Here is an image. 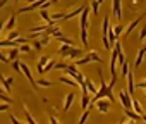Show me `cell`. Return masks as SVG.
<instances>
[{"label": "cell", "mask_w": 146, "mask_h": 124, "mask_svg": "<svg viewBox=\"0 0 146 124\" xmlns=\"http://www.w3.org/2000/svg\"><path fill=\"white\" fill-rule=\"evenodd\" d=\"M110 28H112V26H110V17L107 16V17L103 19V24H102V31H103V36H107V35H108Z\"/></svg>", "instance_id": "obj_20"}, {"label": "cell", "mask_w": 146, "mask_h": 124, "mask_svg": "<svg viewBox=\"0 0 146 124\" xmlns=\"http://www.w3.org/2000/svg\"><path fill=\"white\" fill-rule=\"evenodd\" d=\"M98 2H100V4H102V2H103V0H98Z\"/></svg>", "instance_id": "obj_56"}, {"label": "cell", "mask_w": 146, "mask_h": 124, "mask_svg": "<svg viewBox=\"0 0 146 124\" xmlns=\"http://www.w3.org/2000/svg\"><path fill=\"white\" fill-rule=\"evenodd\" d=\"M9 107H11V103H7V102L0 103V112H5V110H9Z\"/></svg>", "instance_id": "obj_43"}, {"label": "cell", "mask_w": 146, "mask_h": 124, "mask_svg": "<svg viewBox=\"0 0 146 124\" xmlns=\"http://www.w3.org/2000/svg\"><path fill=\"white\" fill-rule=\"evenodd\" d=\"M64 71H65V74H67V76L74 78V79H76V78H78V74H79V71H78V66H76V64H67V67H65Z\"/></svg>", "instance_id": "obj_13"}, {"label": "cell", "mask_w": 146, "mask_h": 124, "mask_svg": "<svg viewBox=\"0 0 146 124\" xmlns=\"http://www.w3.org/2000/svg\"><path fill=\"white\" fill-rule=\"evenodd\" d=\"M57 40H58V41H62V43H67V45H72V47H74V43H76L74 40H72V38H67V36H64V35H62V36H58Z\"/></svg>", "instance_id": "obj_32"}, {"label": "cell", "mask_w": 146, "mask_h": 124, "mask_svg": "<svg viewBox=\"0 0 146 124\" xmlns=\"http://www.w3.org/2000/svg\"><path fill=\"white\" fill-rule=\"evenodd\" d=\"M50 2H52V4H57V2H58V0H50Z\"/></svg>", "instance_id": "obj_53"}, {"label": "cell", "mask_w": 146, "mask_h": 124, "mask_svg": "<svg viewBox=\"0 0 146 124\" xmlns=\"http://www.w3.org/2000/svg\"><path fill=\"white\" fill-rule=\"evenodd\" d=\"M90 62H98V64H103V59L96 52H88L83 59H76L74 64L76 66H84V64H90Z\"/></svg>", "instance_id": "obj_1"}, {"label": "cell", "mask_w": 146, "mask_h": 124, "mask_svg": "<svg viewBox=\"0 0 146 124\" xmlns=\"http://www.w3.org/2000/svg\"><path fill=\"white\" fill-rule=\"evenodd\" d=\"M91 12H93V16H96L100 12V2L98 0H93L91 2Z\"/></svg>", "instance_id": "obj_29"}, {"label": "cell", "mask_w": 146, "mask_h": 124, "mask_svg": "<svg viewBox=\"0 0 146 124\" xmlns=\"http://www.w3.org/2000/svg\"><path fill=\"white\" fill-rule=\"evenodd\" d=\"M124 29H125V28H124V26H120V24H117V26H113V33H115V36H117V40H119V38H120V35L124 33Z\"/></svg>", "instance_id": "obj_33"}, {"label": "cell", "mask_w": 146, "mask_h": 124, "mask_svg": "<svg viewBox=\"0 0 146 124\" xmlns=\"http://www.w3.org/2000/svg\"><path fill=\"white\" fill-rule=\"evenodd\" d=\"M12 69L17 71V73H21V62L19 60H12Z\"/></svg>", "instance_id": "obj_41"}, {"label": "cell", "mask_w": 146, "mask_h": 124, "mask_svg": "<svg viewBox=\"0 0 146 124\" xmlns=\"http://www.w3.org/2000/svg\"><path fill=\"white\" fill-rule=\"evenodd\" d=\"M48 121H50V124H60V122H58V119H57L53 114H48Z\"/></svg>", "instance_id": "obj_42"}, {"label": "cell", "mask_w": 146, "mask_h": 124, "mask_svg": "<svg viewBox=\"0 0 146 124\" xmlns=\"http://www.w3.org/2000/svg\"><path fill=\"white\" fill-rule=\"evenodd\" d=\"M124 112H125V115L129 117V119H132V121H137V119H141V115L134 110V109H124Z\"/></svg>", "instance_id": "obj_19"}, {"label": "cell", "mask_w": 146, "mask_h": 124, "mask_svg": "<svg viewBox=\"0 0 146 124\" xmlns=\"http://www.w3.org/2000/svg\"><path fill=\"white\" fill-rule=\"evenodd\" d=\"M120 124H129V121H124V122H120Z\"/></svg>", "instance_id": "obj_54"}, {"label": "cell", "mask_w": 146, "mask_h": 124, "mask_svg": "<svg viewBox=\"0 0 146 124\" xmlns=\"http://www.w3.org/2000/svg\"><path fill=\"white\" fill-rule=\"evenodd\" d=\"M127 78V91L134 97V91H136V85H134V74H132V71H129V74L125 76Z\"/></svg>", "instance_id": "obj_12"}, {"label": "cell", "mask_w": 146, "mask_h": 124, "mask_svg": "<svg viewBox=\"0 0 146 124\" xmlns=\"http://www.w3.org/2000/svg\"><path fill=\"white\" fill-rule=\"evenodd\" d=\"M7 2H9V0H0V9H2V7L7 4Z\"/></svg>", "instance_id": "obj_50"}, {"label": "cell", "mask_w": 146, "mask_h": 124, "mask_svg": "<svg viewBox=\"0 0 146 124\" xmlns=\"http://www.w3.org/2000/svg\"><path fill=\"white\" fill-rule=\"evenodd\" d=\"M36 85H38V86H41V88H50L53 83H52V81H48V79H38V81H36Z\"/></svg>", "instance_id": "obj_31"}, {"label": "cell", "mask_w": 146, "mask_h": 124, "mask_svg": "<svg viewBox=\"0 0 146 124\" xmlns=\"http://www.w3.org/2000/svg\"><path fill=\"white\" fill-rule=\"evenodd\" d=\"M74 100H76V93H74V91H70V93L65 95V100H64V112H67V110L70 109V105L74 103Z\"/></svg>", "instance_id": "obj_10"}, {"label": "cell", "mask_w": 146, "mask_h": 124, "mask_svg": "<svg viewBox=\"0 0 146 124\" xmlns=\"http://www.w3.org/2000/svg\"><path fill=\"white\" fill-rule=\"evenodd\" d=\"M19 53H21V52H19V48H17V47H14V48H11V50H9V55H7V57H9L11 60H17Z\"/></svg>", "instance_id": "obj_23"}, {"label": "cell", "mask_w": 146, "mask_h": 124, "mask_svg": "<svg viewBox=\"0 0 146 124\" xmlns=\"http://www.w3.org/2000/svg\"><path fill=\"white\" fill-rule=\"evenodd\" d=\"M129 124H137V121H129Z\"/></svg>", "instance_id": "obj_52"}, {"label": "cell", "mask_w": 146, "mask_h": 124, "mask_svg": "<svg viewBox=\"0 0 146 124\" xmlns=\"http://www.w3.org/2000/svg\"><path fill=\"white\" fill-rule=\"evenodd\" d=\"M81 43H83V47H88V43H90L88 29H81Z\"/></svg>", "instance_id": "obj_26"}, {"label": "cell", "mask_w": 146, "mask_h": 124, "mask_svg": "<svg viewBox=\"0 0 146 124\" xmlns=\"http://www.w3.org/2000/svg\"><path fill=\"white\" fill-rule=\"evenodd\" d=\"M88 119H90V109L83 110V114H81V117H79L78 124H86V122H88Z\"/></svg>", "instance_id": "obj_24"}, {"label": "cell", "mask_w": 146, "mask_h": 124, "mask_svg": "<svg viewBox=\"0 0 146 124\" xmlns=\"http://www.w3.org/2000/svg\"><path fill=\"white\" fill-rule=\"evenodd\" d=\"M119 100H120V103H122L124 109H132V95H131L127 90H120Z\"/></svg>", "instance_id": "obj_2"}, {"label": "cell", "mask_w": 146, "mask_h": 124, "mask_svg": "<svg viewBox=\"0 0 146 124\" xmlns=\"http://www.w3.org/2000/svg\"><path fill=\"white\" fill-rule=\"evenodd\" d=\"M90 103H91V97H90V93H83V95H81V109L86 110V109L90 107Z\"/></svg>", "instance_id": "obj_16"}, {"label": "cell", "mask_w": 146, "mask_h": 124, "mask_svg": "<svg viewBox=\"0 0 146 124\" xmlns=\"http://www.w3.org/2000/svg\"><path fill=\"white\" fill-rule=\"evenodd\" d=\"M55 64H57V62H55L53 59H50V60L46 62V66L43 67V74H46V73H50V71H52V69L55 67Z\"/></svg>", "instance_id": "obj_25"}, {"label": "cell", "mask_w": 146, "mask_h": 124, "mask_svg": "<svg viewBox=\"0 0 146 124\" xmlns=\"http://www.w3.org/2000/svg\"><path fill=\"white\" fill-rule=\"evenodd\" d=\"M144 16H146V12H144V14H141V16H137V19L131 21V23L127 24V28L124 29V35H125V36H129V35L132 33V29H134V28H137V24H139V23L143 21V17H144Z\"/></svg>", "instance_id": "obj_7"}, {"label": "cell", "mask_w": 146, "mask_h": 124, "mask_svg": "<svg viewBox=\"0 0 146 124\" xmlns=\"http://www.w3.org/2000/svg\"><path fill=\"white\" fill-rule=\"evenodd\" d=\"M90 12H91V9H90L88 5H84V11H83L81 16H79V26H81V29H88V24H90Z\"/></svg>", "instance_id": "obj_4"}, {"label": "cell", "mask_w": 146, "mask_h": 124, "mask_svg": "<svg viewBox=\"0 0 146 124\" xmlns=\"http://www.w3.org/2000/svg\"><path fill=\"white\" fill-rule=\"evenodd\" d=\"M70 47H72V45H67V43H62V47L58 48V55H62V57H67V53H69V50H70Z\"/></svg>", "instance_id": "obj_22"}, {"label": "cell", "mask_w": 146, "mask_h": 124, "mask_svg": "<svg viewBox=\"0 0 146 124\" xmlns=\"http://www.w3.org/2000/svg\"><path fill=\"white\" fill-rule=\"evenodd\" d=\"M95 107L98 109V112L107 114V112L110 110V107H112V102H110V100H103V98H100V100L95 103Z\"/></svg>", "instance_id": "obj_6"}, {"label": "cell", "mask_w": 146, "mask_h": 124, "mask_svg": "<svg viewBox=\"0 0 146 124\" xmlns=\"http://www.w3.org/2000/svg\"><path fill=\"white\" fill-rule=\"evenodd\" d=\"M141 119H143V121L146 122V114H143V115H141Z\"/></svg>", "instance_id": "obj_51"}, {"label": "cell", "mask_w": 146, "mask_h": 124, "mask_svg": "<svg viewBox=\"0 0 146 124\" xmlns=\"http://www.w3.org/2000/svg\"><path fill=\"white\" fill-rule=\"evenodd\" d=\"M65 67H67V64H65V62H57L53 69H65Z\"/></svg>", "instance_id": "obj_44"}, {"label": "cell", "mask_w": 146, "mask_h": 124, "mask_svg": "<svg viewBox=\"0 0 146 124\" xmlns=\"http://www.w3.org/2000/svg\"><path fill=\"white\" fill-rule=\"evenodd\" d=\"M14 2H19V0H14Z\"/></svg>", "instance_id": "obj_57"}, {"label": "cell", "mask_w": 146, "mask_h": 124, "mask_svg": "<svg viewBox=\"0 0 146 124\" xmlns=\"http://www.w3.org/2000/svg\"><path fill=\"white\" fill-rule=\"evenodd\" d=\"M24 114H26V121H28V124H38L36 121H35V117L31 115V112L28 110V107L24 105Z\"/></svg>", "instance_id": "obj_27"}, {"label": "cell", "mask_w": 146, "mask_h": 124, "mask_svg": "<svg viewBox=\"0 0 146 124\" xmlns=\"http://www.w3.org/2000/svg\"><path fill=\"white\" fill-rule=\"evenodd\" d=\"M0 60H2L4 64H7V62H11V59H9L7 55H4V53H0Z\"/></svg>", "instance_id": "obj_47"}, {"label": "cell", "mask_w": 146, "mask_h": 124, "mask_svg": "<svg viewBox=\"0 0 146 124\" xmlns=\"http://www.w3.org/2000/svg\"><path fill=\"white\" fill-rule=\"evenodd\" d=\"M50 60V55H41L40 57V60H38V64H36V71H38V74H43V67L46 66V62Z\"/></svg>", "instance_id": "obj_14"}, {"label": "cell", "mask_w": 146, "mask_h": 124, "mask_svg": "<svg viewBox=\"0 0 146 124\" xmlns=\"http://www.w3.org/2000/svg\"><path fill=\"white\" fill-rule=\"evenodd\" d=\"M81 55H83V50H81V48H76V47H70V50H69V53H67L69 59H78V57H81Z\"/></svg>", "instance_id": "obj_17"}, {"label": "cell", "mask_w": 146, "mask_h": 124, "mask_svg": "<svg viewBox=\"0 0 146 124\" xmlns=\"http://www.w3.org/2000/svg\"><path fill=\"white\" fill-rule=\"evenodd\" d=\"M11 122H12V124H24V122H21V121H19L16 115H12V114H11Z\"/></svg>", "instance_id": "obj_45"}, {"label": "cell", "mask_w": 146, "mask_h": 124, "mask_svg": "<svg viewBox=\"0 0 146 124\" xmlns=\"http://www.w3.org/2000/svg\"><path fill=\"white\" fill-rule=\"evenodd\" d=\"M58 81H60V83H64V85H69V86H79V85H78V81H76L74 78H70V76H60V78H58Z\"/></svg>", "instance_id": "obj_15"}, {"label": "cell", "mask_w": 146, "mask_h": 124, "mask_svg": "<svg viewBox=\"0 0 146 124\" xmlns=\"http://www.w3.org/2000/svg\"><path fill=\"white\" fill-rule=\"evenodd\" d=\"M84 11V5H79V7H76V9H72L70 12H67L65 14V17H64V21H70V19H74L76 16H81V12Z\"/></svg>", "instance_id": "obj_11"}, {"label": "cell", "mask_w": 146, "mask_h": 124, "mask_svg": "<svg viewBox=\"0 0 146 124\" xmlns=\"http://www.w3.org/2000/svg\"><path fill=\"white\" fill-rule=\"evenodd\" d=\"M33 48H35V50H41V48H43L41 40H35V41H33Z\"/></svg>", "instance_id": "obj_40"}, {"label": "cell", "mask_w": 146, "mask_h": 124, "mask_svg": "<svg viewBox=\"0 0 146 124\" xmlns=\"http://www.w3.org/2000/svg\"><path fill=\"white\" fill-rule=\"evenodd\" d=\"M19 38V31H9V35H7V40H17Z\"/></svg>", "instance_id": "obj_39"}, {"label": "cell", "mask_w": 146, "mask_h": 124, "mask_svg": "<svg viewBox=\"0 0 146 124\" xmlns=\"http://www.w3.org/2000/svg\"><path fill=\"white\" fill-rule=\"evenodd\" d=\"M86 86H88V91H90V93L96 95V91H98V90H96V86H95V83H93L91 79H86Z\"/></svg>", "instance_id": "obj_28"}, {"label": "cell", "mask_w": 146, "mask_h": 124, "mask_svg": "<svg viewBox=\"0 0 146 124\" xmlns=\"http://www.w3.org/2000/svg\"><path fill=\"white\" fill-rule=\"evenodd\" d=\"M50 17H52V21H53V23H58V21H64L65 14H62V12H55V14H52Z\"/></svg>", "instance_id": "obj_30"}, {"label": "cell", "mask_w": 146, "mask_h": 124, "mask_svg": "<svg viewBox=\"0 0 146 124\" xmlns=\"http://www.w3.org/2000/svg\"><path fill=\"white\" fill-rule=\"evenodd\" d=\"M132 109H134L139 115H143V114H144V112H143V107H141V103L137 102V98H136V97H132Z\"/></svg>", "instance_id": "obj_21"}, {"label": "cell", "mask_w": 146, "mask_h": 124, "mask_svg": "<svg viewBox=\"0 0 146 124\" xmlns=\"http://www.w3.org/2000/svg\"><path fill=\"white\" fill-rule=\"evenodd\" d=\"M46 2H48V0H36V2H33V4H28L26 7H21V9H19V12H21V14H24V12H33V11H38V9H41Z\"/></svg>", "instance_id": "obj_3"}, {"label": "cell", "mask_w": 146, "mask_h": 124, "mask_svg": "<svg viewBox=\"0 0 146 124\" xmlns=\"http://www.w3.org/2000/svg\"><path fill=\"white\" fill-rule=\"evenodd\" d=\"M48 41H50V35H45V36L41 38V43H43V47H45V45H48Z\"/></svg>", "instance_id": "obj_46"}, {"label": "cell", "mask_w": 146, "mask_h": 124, "mask_svg": "<svg viewBox=\"0 0 146 124\" xmlns=\"http://www.w3.org/2000/svg\"><path fill=\"white\" fill-rule=\"evenodd\" d=\"M14 28H16V14H11L9 19L5 21V29L7 31H12Z\"/></svg>", "instance_id": "obj_18"}, {"label": "cell", "mask_w": 146, "mask_h": 124, "mask_svg": "<svg viewBox=\"0 0 146 124\" xmlns=\"http://www.w3.org/2000/svg\"><path fill=\"white\" fill-rule=\"evenodd\" d=\"M136 88H143V90H144V88H146V79H143V81H139V83L136 85Z\"/></svg>", "instance_id": "obj_48"}, {"label": "cell", "mask_w": 146, "mask_h": 124, "mask_svg": "<svg viewBox=\"0 0 146 124\" xmlns=\"http://www.w3.org/2000/svg\"><path fill=\"white\" fill-rule=\"evenodd\" d=\"M144 98H146V88H144Z\"/></svg>", "instance_id": "obj_55"}, {"label": "cell", "mask_w": 146, "mask_h": 124, "mask_svg": "<svg viewBox=\"0 0 146 124\" xmlns=\"http://www.w3.org/2000/svg\"><path fill=\"white\" fill-rule=\"evenodd\" d=\"M2 29H5V21H0V33H2Z\"/></svg>", "instance_id": "obj_49"}, {"label": "cell", "mask_w": 146, "mask_h": 124, "mask_svg": "<svg viewBox=\"0 0 146 124\" xmlns=\"http://www.w3.org/2000/svg\"><path fill=\"white\" fill-rule=\"evenodd\" d=\"M137 40H139V41H144V40H146V26H144V24L139 28V36H137Z\"/></svg>", "instance_id": "obj_34"}, {"label": "cell", "mask_w": 146, "mask_h": 124, "mask_svg": "<svg viewBox=\"0 0 146 124\" xmlns=\"http://www.w3.org/2000/svg\"><path fill=\"white\" fill-rule=\"evenodd\" d=\"M112 16L115 19H122V0H112Z\"/></svg>", "instance_id": "obj_5"}, {"label": "cell", "mask_w": 146, "mask_h": 124, "mask_svg": "<svg viewBox=\"0 0 146 124\" xmlns=\"http://www.w3.org/2000/svg\"><path fill=\"white\" fill-rule=\"evenodd\" d=\"M144 57H146V45H143V47L137 50V53H136V59H134V67H139V66L143 64Z\"/></svg>", "instance_id": "obj_8"}, {"label": "cell", "mask_w": 146, "mask_h": 124, "mask_svg": "<svg viewBox=\"0 0 146 124\" xmlns=\"http://www.w3.org/2000/svg\"><path fill=\"white\" fill-rule=\"evenodd\" d=\"M127 74H129V64L125 62V64H124V66L120 67V76H124V78H125Z\"/></svg>", "instance_id": "obj_38"}, {"label": "cell", "mask_w": 146, "mask_h": 124, "mask_svg": "<svg viewBox=\"0 0 146 124\" xmlns=\"http://www.w3.org/2000/svg\"><path fill=\"white\" fill-rule=\"evenodd\" d=\"M102 43H103L105 50H112V43L108 41V36H102Z\"/></svg>", "instance_id": "obj_35"}, {"label": "cell", "mask_w": 146, "mask_h": 124, "mask_svg": "<svg viewBox=\"0 0 146 124\" xmlns=\"http://www.w3.org/2000/svg\"><path fill=\"white\" fill-rule=\"evenodd\" d=\"M19 52H23V53H29V52H31V45H28V43H23V45L19 47Z\"/></svg>", "instance_id": "obj_36"}, {"label": "cell", "mask_w": 146, "mask_h": 124, "mask_svg": "<svg viewBox=\"0 0 146 124\" xmlns=\"http://www.w3.org/2000/svg\"><path fill=\"white\" fill-rule=\"evenodd\" d=\"M139 7V0H129V9L131 11H137Z\"/></svg>", "instance_id": "obj_37"}, {"label": "cell", "mask_w": 146, "mask_h": 124, "mask_svg": "<svg viewBox=\"0 0 146 124\" xmlns=\"http://www.w3.org/2000/svg\"><path fill=\"white\" fill-rule=\"evenodd\" d=\"M0 83L4 85V90H5L7 93H11V90H12V83H14V78H12V76H2V74H0Z\"/></svg>", "instance_id": "obj_9"}]
</instances>
